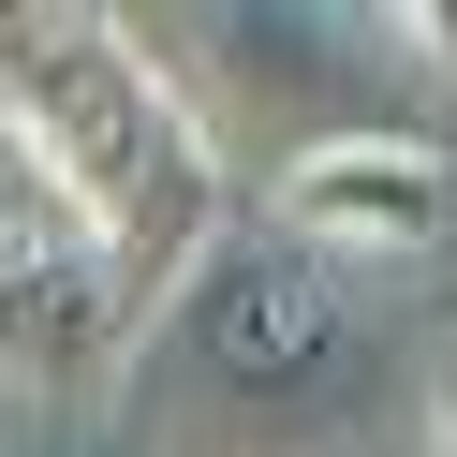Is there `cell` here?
Returning a JSON list of instances; mask_svg holds the SVG:
<instances>
[{
  "label": "cell",
  "mask_w": 457,
  "mask_h": 457,
  "mask_svg": "<svg viewBox=\"0 0 457 457\" xmlns=\"http://www.w3.org/2000/svg\"><path fill=\"white\" fill-rule=\"evenodd\" d=\"M0 148L74 207L119 310H162L221 251V148L192 119V89L148 60L133 15H89V0L15 15L0 0Z\"/></svg>",
  "instance_id": "cell-1"
},
{
  "label": "cell",
  "mask_w": 457,
  "mask_h": 457,
  "mask_svg": "<svg viewBox=\"0 0 457 457\" xmlns=\"http://www.w3.org/2000/svg\"><path fill=\"white\" fill-rule=\"evenodd\" d=\"M162 310H178V384L207 413L266 428V443H310V428L354 413V310H339V280L310 251L221 237Z\"/></svg>",
  "instance_id": "cell-2"
},
{
  "label": "cell",
  "mask_w": 457,
  "mask_h": 457,
  "mask_svg": "<svg viewBox=\"0 0 457 457\" xmlns=\"http://www.w3.org/2000/svg\"><path fill=\"white\" fill-rule=\"evenodd\" d=\"M443 221H457V162L428 133H310L280 162V221L266 237L339 280V266H413Z\"/></svg>",
  "instance_id": "cell-3"
},
{
  "label": "cell",
  "mask_w": 457,
  "mask_h": 457,
  "mask_svg": "<svg viewBox=\"0 0 457 457\" xmlns=\"http://www.w3.org/2000/svg\"><path fill=\"white\" fill-rule=\"evenodd\" d=\"M119 325L133 310H119V280H104V251L74 237V207L30 162L0 148V369H15V384H60V369H89Z\"/></svg>",
  "instance_id": "cell-4"
},
{
  "label": "cell",
  "mask_w": 457,
  "mask_h": 457,
  "mask_svg": "<svg viewBox=\"0 0 457 457\" xmlns=\"http://www.w3.org/2000/svg\"><path fill=\"white\" fill-rule=\"evenodd\" d=\"M398 30H413V60H428V74H457V0H428V15H398Z\"/></svg>",
  "instance_id": "cell-5"
},
{
  "label": "cell",
  "mask_w": 457,
  "mask_h": 457,
  "mask_svg": "<svg viewBox=\"0 0 457 457\" xmlns=\"http://www.w3.org/2000/svg\"><path fill=\"white\" fill-rule=\"evenodd\" d=\"M428 413H443V457H457V354H443V384H428Z\"/></svg>",
  "instance_id": "cell-6"
}]
</instances>
